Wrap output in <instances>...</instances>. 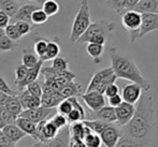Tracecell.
<instances>
[{
    "instance_id": "52a82bcc",
    "label": "cell",
    "mask_w": 158,
    "mask_h": 147,
    "mask_svg": "<svg viewBox=\"0 0 158 147\" xmlns=\"http://www.w3.org/2000/svg\"><path fill=\"white\" fill-rule=\"evenodd\" d=\"M85 120H100V121L106 122V124L115 125L116 124V115H115V108H111L109 105L103 106L98 111H89V113H86Z\"/></svg>"
},
{
    "instance_id": "f1b7e54d",
    "label": "cell",
    "mask_w": 158,
    "mask_h": 147,
    "mask_svg": "<svg viewBox=\"0 0 158 147\" xmlns=\"http://www.w3.org/2000/svg\"><path fill=\"white\" fill-rule=\"evenodd\" d=\"M63 100L64 98L61 97H55V96H50L46 93H43L40 98L41 106L45 108H56Z\"/></svg>"
},
{
    "instance_id": "74e56055",
    "label": "cell",
    "mask_w": 158,
    "mask_h": 147,
    "mask_svg": "<svg viewBox=\"0 0 158 147\" xmlns=\"http://www.w3.org/2000/svg\"><path fill=\"white\" fill-rule=\"evenodd\" d=\"M26 90L30 93L31 96L35 98H41V96L43 95V89H42V85L39 81H35L33 83L29 84V85L26 87Z\"/></svg>"
},
{
    "instance_id": "ac0fdd59",
    "label": "cell",
    "mask_w": 158,
    "mask_h": 147,
    "mask_svg": "<svg viewBox=\"0 0 158 147\" xmlns=\"http://www.w3.org/2000/svg\"><path fill=\"white\" fill-rule=\"evenodd\" d=\"M19 98L21 101L22 108L24 110H31V108H37L41 106V102H40L39 98H35L30 95L26 89L23 91H19Z\"/></svg>"
},
{
    "instance_id": "277c9868",
    "label": "cell",
    "mask_w": 158,
    "mask_h": 147,
    "mask_svg": "<svg viewBox=\"0 0 158 147\" xmlns=\"http://www.w3.org/2000/svg\"><path fill=\"white\" fill-rule=\"evenodd\" d=\"M90 24H92V16H90L89 4L87 0H82L79 11L73 19L70 32V41L77 42L80 37L87 30Z\"/></svg>"
},
{
    "instance_id": "7dc6e473",
    "label": "cell",
    "mask_w": 158,
    "mask_h": 147,
    "mask_svg": "<svg viewBox=\"0 0 158 147\" xmlns=\"http://www.w3.org/2000/svg\"><path fill=\"white\" fill-rule=\"evenodd\" d=\"M108 102H109V106L111 108H116L118 105H121V103L123 102V99H122L121 95H116V96H113L111 98H108Z\"/></svg>"
},
{
    "instance_id": "f6af8a7d",
    "label": "cell",
    "mask_w": 158,
    "mask_h": 147,
    "mask_svg": "<svg viewBox=\"0 0 158 147\" xmlns=\"http://www.w3.org/2000/svg\"><path fill=\"white\" fill-rule=\"evenodd\" d=\"M0 91L8 96H16L19 93L17 90H13V89L10 87V85L6 83V80L3 79V76H1V75H0Z\"/></svg>"
},
{
    "instance_id": "30bf717a",
    "label": "cell",
    "mask_w": 158,
    "mask_h": 147,
    "mask_svg": "<svg viewBox=\"0 0 158 147\" xmlns=\"http://www.w3.org/2000/svg\"><path fill=\"white\" fill-rule=\"evenodd\" d=\"M135 111V105L126 102H122L121 105H118L115 108V115H116V126L122 128L126 126L129 121L131 120L133 114Z\"/></svg>"
},
{
    "instance_id": "484cf974",
    "label": "cell",
    "mask_w": 158,
    "mask_h": 147,
    "mask_svg": "<svg viewBox=\"0 0 158 147\" xmlns=\"http://www.w3.org/2000/svg\"><path fill=\"white\" fill-rule=\"evenodd\" d=\"M86 52L92 57L95 63H99V62H101V57L104 52V45L97 43H87Z\"/></svg>"
},
{
    "instance_id": "4fadbf2b",
    "label": "cell",
    "mask_w": 158,
    "mask_h": 147,
    "mask_svg": "<svg viewBox=\"0 0 158 147\" xmlns=\"http://www.w3.org/2000/svg\"><path fill=\"white\" fill-rule=\"evenodd\" d=\"M141 27H140L139 39L143 38L152 31L158 30V14L156 13H143L141 14Z\"/></svg>"
},
{
    "instance_id": "681fc988",
    "label": "cell",
    "mask_w": 158,
    "mask_h": 147,
    "mask_svg": "<svg viewBox=\"0 0 158 147\" xmlns=\"http://www.w3.org/2000/svg\"><path fill=\"white\" fill-rule=\"evenodd\" d=\"M69 147H86L83 140L70 137L69 139Z\"/></svg>"
},
{
    "instance_id": "bcb514c9",
    "label": "cell",
    "mask_w": 158,
    "mask_h": 147,
    "mask_svg": "<svg viewBox=\"0 0 158 147\" xmlns=\"http://www.w3.org/2000/svg\"><path fill=\"white\" fill-rule=\"evenodd\" d=\"M118 93H119L118 86H117L115 83H113V84H110V85H109L108 87L106 88L103 95L106 96V98H111V97H113V96L118 95Z\"/></svg>"
},
{
    "instance_id": "d590c367",
    "label": "cell",
    "mask_w": 158,
    "mask_h": 147,
    "mask_svg": "<svg viewBox=\"0 0 158 147\" xmlns=\"http://www.w3.org/2000/svg\"><path fill=\"white\" fill-rule=\"evenodd\" d=\"M48 19V16L43 12L42 9L35 11L31 15V24L32 25H42V24L46 23Z\"/></svg>"
},
{
    "instance_id": "7c38bea8",
    "label": "cell",
    "mask_w": 158,
    "mask_h": 147,
    "mask_svg": "<svg viewBox=\"0 0 158 147\" xmlns=\"http://www.w3.org/2000/svg\"><path fill=\"white\" fill-rule=\"evenodd\" d=\"M142 91H143V89L140 87L138 84L130 83L127 84V85H124L123 89H122L121 97L124 102L135 105L140 100V98L142 97Z\"/></svg>"
},
{
    "instance_id": "8fae6325",
    "label": "cell",
    "mask_w": 158,
    "mask_h": 147,
    "mask_svg": "<svg viewBox=\"0 0 158 147\" xmlns=\"http://www.w3.org/2000/svg\"><path fill=\"white\" fill-rule=\"evenodd\" d=\"M81 98L89 108V111H93V112L100 110L106 105L104 95L97 92V91H86L85 93H82Z\"/></svg>"
},
{
    "instance_id": "f907efd6",
    "label": "cell",
    "mask_w": 158,
    "mask_h": 147,
    "mask_svg": "<svg viewBox=\"0 0 158 147\" xmlns=\"http://www.w3.org/2000/svg\"><path fill=\"white\" fill-rule=\"evenodd\" d=\"M139 1L140 0H126L125 1V10H124V12H126V11L135 10V6L139 3Z\"/></svg>"
},
{
    "instance_id": "e575fe53",
    "label": "cell",
    "mask_w": 158,
    "mask_h": 147,
    "mask_svg": "<svg viewBox=\"0 0 158 147\" xmlns=\"http://www.w3.org/2000/svg\"><path fill=\"white\" fill-rule=\"evenodd\" d=\"M52 68L56 71H67L69 70V60L63 56H57L53 59Z\"/></svg>"
},
{
    "instance_id": "db71d44e",
    "label": "cell",
    "mask_w": 158,
    "mask_h": 147,
    "mask_svg": "<svg viewBox=\"0 0 158 147\" xmlns=\"http://www.w3.org/2000/svg\"><path fill=\"white\" fill-rule=\"evenodd\" d=\"M0 147H9V146H6V145H0Z\"/></svg>"
},
{
    "instance_id": "e0dca14e",
    "label": "cell",
    "mask_w": 158,
    "mask_h": 147,
    "mask_svg": "<svg viewBox=\"0 0 158 147\" xmlns=\"http://www.w3.org/2000/svg\"><path fill=\"white\" fill-rule=\"evenodd\" d=\"M42 67H43V62L40 60L39 63H38L37 66L33 67V68H31V69H29V71H28V73L25 76V79H24L22 82H19V83L16 84V87H17V89H19L17 91H23L24 89H26V87H27L29 84L38 81V77H39L40 73H41Z\"/></svg>"
},
{
    "instance_id": "836d02e7",
    "label": "cell",
    "mask_w": 158,
    "mask_h": 147,
    "mask_svg": "<svg viewBox=\"0 0 158 147\" xmlns=\"http://www.w3.org/2000/svg\"><path fill=\"white\" fill-rule=\"evenodd\" d=\"M46 46H48V40H45L44 38H39L37 39V41L35 42V47H33V52L35 53L39 59H41L44 56L46 51Z\"/></svg>"
},
{
    "instance_id": "6da1fadb",
    "label": "cell",
    "mask_w": 158,
    "mask_h": 147,
    "mask_svg": "<svg viewBox=\"0 0 158 147\" xmlns=\"http://www.w3.org/2000/svg\"><path fill=\"white\" fill-rule=\"evenodd\" d=\"M155 130V108L153 96H142L135 104V111L131 120L122 127L123 135L148 147L153 141Z\"/></svg>"
},
{
    "instance_id": "603a6c76",
    "label": "cell",
    "mask_w": 158,
    "mask_h": 147,
    "mask_svg": "<svg viewBox=\"0 0 158 147\" xmlns=\"http://www.w3.org/2000/svg\"><path fill=\"white\" fill-rule=\"evenodd\" d=\"M133 11H137L140 14L143 13L158 14V0H140Z\"/></svg>"
},
{
    "instance_id": "3957f363",
    "label": "cell",
    "mask_w": 158,
    "mask_h": 147,
    "mask_svg": "<svg viewBox=\"0 0 158 147\" xmlns=\"http://www.w3.org/2000/svg\"><path fill=\"white\" fill-rule=\"evenodd\" d=\"M115 24L106 19H100L92 23L87 30L80 37L77 43H97L104 45L106 42L111 41L114 38Z\"/></svg>"
},
{
    "instance_id": "83f0119b",
    "label": "cell",
    "mask_w": 158,
    "mask_h": 147,
    "mask_svg": "<svg viewBox=\"0 0 158 147\" xmlns=\"http://www.w3.org/2000/svg\"><path fill=\"white\" fill-rule=\"evenodd\" d=\"M17 46V42L10 40L4 33V29H0V54L6 52H12Z\"/></svg>"
},
{
    "instance_id": "8d00e7d4",
    "label": "cell",
    "mask_w": 158,
    "mask_h": 147,
    "mask_svg": "<svg viewBox=\"0 0 158 147\" xmlns=\"http://www.w3.org/2000/svg\"><path fill=\"white\" fill-rule=\"evenodd\" d=\"M4 33H6V35L9 38V39L12 40V41H14V42H17L19 40H21L22 38H23L21 35H19V31H17L14 24H9V25L4 28Z\"/></svg>"
},
{
    "instance_id": "9c48e42d",
    "label": "cell",
    "mask_w": 158,
    "mask_h": 147,
    "mask_svg": "<svg viewBox=\"0 0 158 147\" xmlns=\"http://www.w3.org/2000/svg\"><path fill=\"white\" fill-rule=\"evenodd\" d=\"M53 108H31V110H24L21 113L19 117L26 118V119L30 120V121L35 122V124H39L44 120L50 119L53 116Z\"/></svg>"
},
{
    "instance_id": "9a60e30c",
    "label": "cell",
    "mask_w": 158,
    "mask_h": 147,
    "mask_svg": "<svg viewBox=\"0 0 158 147\" xmlns=\"http://www.w3.org/2000/svg\"><path fill=\"white\" fill-rule=\"evenodd\" d=\"M41 9V6L35 3V2H30V3H24L19 8V11L16 14L14 15L13 19L15 22H27V23L31 24V15L35 11Z\"/></svg>"
},
{
    "instance_id": "8992f818",
    "label": "cell",
    "mask_w": 158,
    "mask_h": 147,
    "mask_svg": "<svg viewBox=\"0 0 158 147\" xmlns=\"http://www.w3.org/2000/svg\"><path fill=\"white\" fill-rule=\"evenodd\" d=\"M119 16L122 17V24H123L124 28L129 32L130 41L133 43L139 39V32L142 21L141 14L138 13L137 11L132 10L126 11V12L122 13Z\"/></svg>"
},
{
    "instance_id": "ffe728a7",
    "label": "cell",
    "mask_w": 158,
    "mask_h": 147,
    "mask_svg": "<svg viewBox=\"0 0 158 147\" xmlns=\"http://www.w3.org/2000/svg\"><path fill=\"white\" fill-rule=\"evenodd\" d=\"M60 96L64 99H69V98H77L82 96V86L81 84L75 83L74 81L68 83L66 86H64L60 89Z\"/></svg>"
},
{
    "instance_id": "4316f807",
    "label": "cell",
    "mask_w": 158,
    "mask_h": 147,
    "mask_svg": "<svg viewBox=\"0 0 158 147\" xmlns=\"http://www.w3.org/2000/svg\"><path fill=\"white\" fill-rule=\"evenodd\" d=\"M39 61H40L39 57L35 55L33 50H30V48H25V50H23L22 64L27 67L28 69H31L33 67L37 66V64L39 63Z\"/></svg>"
},
{
    "instance_id": "f5cc1de1",
    "label": "cell",
    "mask_w": 158,
    "mask_h": 147,
    "mask_svg": "<svg viewBox=\"0 0 158 147\" xmlns=\"http://www.w3.org/2000/svg\"><path fill=\"white\" fill-rule=\"evenodd\" d=\"M30 1L35 2V3L39 4V6H42V4H43V2L45 1V0H30Z\"/></svg>"
},
{
    "instance_id": "f35d334b",
    "label": "cell",
    "mask_w": 158,
    "mask_h": 147,
    "mask_svg": "<svg viewBox=\"0 0 158 147\" xmlns=\"http://www.w3.org/2000/svg\"><path fill=\"white\" fill-rule=\"evenodd\" d=\"M125 1L126 0H106V3L112 10L116 11L118 15H121L125 10Z\"/></svg>"
},
{
    "instance_id": "7a4b0ae2",
    "label": "cell",
    "mask_w": 158,
    "mask_h": 147,
    "mask_svg": "<svg viewBox=\"0 0 158 147\" xmlns=\"http://www.w3.org/2000/svg\"><path fill=\"white\" fill-rule=\"evenodd\" d=\"M111 68L116 79H123L138 84L144 91L151 89V83L143 76L140 69L135 64V60L125 53H122L118 48L112 47L110 50Z\"/></svg>"
},
{
    "instance_id": "c3c4849f",
    "label": "cell",
    "mask_w": 158,
    "mask_h": 147,
    "mask_svg": "<svg viewBox=\"0 0 158 147\" xmlns=\"http://www.w3.org/2000/svg\"><path fill=\"white\" fill-rule=\"evenodd\" d=\"M10 19L11 18L6 13L0 11V29H4V28L10 24Z\"/></svg>"
},
{
    "instance_id": "7bdbcfd3",
    "label": "cell",
    "mask_w": 158,
    "mask_h": 147,
    "mask_svg": "<svg viewBox=\"0 0 158 147\" xmlns=\"http://www.w3.org/2000/svg\"><path fill=\"white\" fill-rule=\"evenodd\" d=\"M28 71H29V69L24 66V64H19V66L15 68V81H14L15 85L25 79Z\"/></svg>"
},
{
    "instance_id": "5bb4252c",
    "label": "cell",
    "mask_w": 158,
    "mask_h": 147,
    "mask_svg": "<svg viewBox=\"0 0 158 147\" xmlns=\"http://www.w3.org/2000/svg\"><path fill=\"white\" fill-rule=\"evenodd\" d=\"M69 139H70L69 130L68 127H66L64 129L59 131L56 137H54L53 140L33 144L30 147H69Z\"/></svg>"
},
{
    "instance_id": "11a10c76",
    "label": "cell",
    "mask_w": 158,
    "mask_h": 147,
    "mask_svg": "<svg viewBox=\"0 0 158 147\" xmlns=\"http://www.w3.org/2000/svg\"><path fill=\"white\" fill-rule=\"evenodd\" d=\"M17 2H21V1H24V0H16Z\"/></svg>"
},
{
    "instance_id": "b9f144b4",
    "label": "cell",
    "mask_w": 158,
    "mask_h": 147,
    "mask_svg": "<svg viewBox=\"0 0 158 147\" xmlns=\"http://www.w3.org/2000/svg\"><path fill=\"white\" fill-rule=\"evenodd\" d=\"M0 117H1V120L3 121L4 125H11L14 124L15 120H16V116L13 114H11L10 112L6 110L2 105H0Z\"/></svg>"
},
{
    "instance_id": "d6a6232c",
    "label": "cell",
    "mask_w": 158,
    "mask_h": 147,
    "mask_svg": "<svg viewBox=\"0 0 158 147\" xmlns=\"http://www.w3.org/2000/svg\"><path fill=\"white\" fill-rule=\"evenodd\" d=\"M48 120H50V121L52 122L58 130H63V129H64L66 127L69 126V122H68V120H67L66 116L58 114V113L54 114Z\"/></svg>"
},
{
    "instance_id": "2e32d148",
    "label": "cell",
    "mask_w": 158,
    "mask_h": 147,
    "mask_svg": "<svg viewBox=\"0 0 158 147\" xmlns=\"http://www.w3.org/2000/svg\"><path fill=\"white\" fill-rule=\"evenodd\" d=\"M3 135L13 144V145H16V143H19L21 140H23L26 137V134L16 126L15 124L11 125H6L3 128L1 129Z\"/></svg>"
},
{
    "instance_id": "d4e9b609",
    "label": "cell",
    "mask_w": 158,
    "mask_h": 147,
    "mask_svg": "<svg viewBox=\"0 0 158 147\" xmlns=\"http://www.w3.org/2000/svg\"><path fill=\"white\" fill-rule=\"evenodd\" d=\"M19 6L21 4L16 0H0V11L6 13L10 18L14 17Z\"/></svg>"
},
{
    "instance_id": "d6986e66",
    "label": "cell",
    "mask_w": 158,
    "mask_h": 147,
    "mask_svg": "<svg viewBox=\"0 0 158 147\" xmlns=\"http://www.w3.org/2000/svg\"><path fill=\"white\" fill-rule=\"evenodd\" d=\"M60 54V44H59V38L55 37L53 40H48V46H46V51L44 56L42 57L41 61H48V60H53L56 58L57 56H59Z\"/></svg>"
},
{
    "instance_id": "ee69618b",
    "label": "cell",
    "mask_w": 158,
    "mask_h": 147,
    "mask_svg": "<svg viewBox=\"0 0 158 147\" xmlns=\"http://www.w3.org/2000/svg\"><path fill=\"white\" fill-rule=\"evenodd\" d=\"M115 147H144V146L139 144L138 142L125 137V135H122L119 141L117 142V144L115 145Z\"/></svg>"
},
{
    "instance_id": "ba28073f",
    "label": "cell",
    "mask_w": 158,
    "mask_h": 147,
    "mask_svg": "<svg viewBox=\"0 0 158 147\" xmlns=\"http://www.w3.org/2000/svg\"><path fill=\"white\" fill-rule=\"evenodd\" d=\"M122 135H123V133H122L119 127H117L116 125H109L100 133L99 137L101 139L102 145L104 147H115Z\"/></svg>"
},
{
    "instance_id": "5b68a950",
    "label": "cell",
    "mask_w": 158,
    "mask_h": 147,
    "mask_svg": "<svg viewBox=\"0 0 158 147\" xmlns=\"http://www.w3.org/2000/svg\"><path fill=\"white\" fill-rule=\"evenodd\" d=\"M116 76H115L114 72H113L112 68H104L102 70H99L96 72L93 77L90 79V82L87 86L86 91H97L99 93L103 95L106 88L108 87L110 84L115 83L116 81Z\"/></svg>"
},
{
    "instance_id": "ab89813d",
    "label": "cell",
    "mask_w": 158,
    "mask_h": 147,
    "mask_svg": "<svg viewBox=\"0 0 158 147\" xmlns=\"http://www.w3.org/2000/svg\"><path fill=\"white\" fill-rule=\"evenodd\" d=\"M15 27H16L17 31L19 32V35L22 37L24 35H28L29 32H31L33 30V25L32 24H29L27 22H22V21H19V22H15Z\"/></svg>"
},
{
    "instance_id": "cb8c5ba5",
    "label": "cell",
    "mask_w": 158,
    "mask_h": 147,
    "mask_svg": "<svg viewBox=\"0 0 158 147\" xmlns=\"http://www.w3.org/2000/svg\"><path fill=\"white\" fill-rule=\"evenodd\" d=\"M26 135H29L33 139L35 137V129H37V124L35 122L30 121V120L26 119V118H23V117H17L16 120L14 122Z\"/></svg>"
},
{
    "instance_id": "7402d4cb",
    "label": "cell",
    "mask_w": 158,
    "mask_h": 147,
    "mask_svg": "<svg viewBox=\"0 0 158 147\" xmlns=\"http://www.w3.org/2000/svg\"><path fill=\"white\" fill-rule=\"evenodd\" d=\"M3 108H6L8 112H10L11 114L15 115L16 117H19L21 115V113L23 112V108H22L21 101H19V95L16 96H9L6 101L4 102Z\"/></svg>"
},
{
    "instance_id": "1f68e13d",
    "label": "cell",
    "mask_w": 158,
    "mask_h": 147,
    "mask_svg": "<svg viewBox=\"0 0 158 147\" xmlns=\"http://www.w3.org/2000/svg\"><path fill=\"white\" fill-rule=\"evenodd\" d=\"M83 141L85 143L86 147H102V142L99 134L92 132V131L85 135Z\"/></svg>"
},
{
    "instance_id": "816d5d0a",
    "label": "cell",
    "mask_w": 158,
    "mask_h": 147,
    "mask_svg": "<svg viewBox=\"0 0 158 147\" xmlns=\"http://www.w3.org/2000/svg\"><path fill=\"white\" fill-rule=\"evenodd\" d=\"M8 97H9L8 95H6V93H3V92H1V91H0V105L3 106L4 102L6 101V99H8Z\"/></svg>"
},
{
    "instance_id": "9f6ffc18",
    "label": "cell",
    "mask_w": 158,
    "mask_h": 147,
    "mask_svg": "<svg viewBox=\"0 0 158 147\" xmlns=\"http://www.w3.org/2000/svg\"><path fill=\"white\" fill-rule=\"evenodd\" d=\"M14 147H16V146H14Z\"/></svg>"
},
{
    "instance_id": "44dd1931",
    "label": "cell",
    "mask_w": 158,
    "mask_h": 147,
    "mask_svg": "<svg viewBox=\"0 0 158 147\" xmlns=\"http://www.w3.org/2000/svg\"><path fill=\"white\" fill-rule=\"evenodd\" d=\"M68 130H69L70 137H74V139H80V140H84L85 135L88 132H90V130L84 125L83 121L70 124L68 126Z\"/></svg>"
},
{
    "instance_id": "60d3db41",
    "label": "cell",
    "mask_w": 158,
    "mask_h": 147,
    "mask_svg": "<svg viewBox=\"0 0 158 147\" xmlns=\"http://www.w3.org/2000/svg\"><path fill=\"white\" fill-rule=\"evenodd\" d=\"M56 108H57V113H58V114L67 116V115L72 111V104H71L69 99H64L63 101L58 104V106H57Z\"/></svg>"
},
{
    "instance_id": "f546056e",
    "label": "cell",
    "mask_w": 158,
    "mask_h": 147,
    "mask_svg": "<svg viewBox=\"0 0 158 147\" xmlns=\"http://www.w3.org/2000/svg\"><path fill=\"white\" fill-rule=\"evenodd\" d=\"M41 6H42L41 9L43 10V12L45 13L48 17L56 15L57 13L59 12V9H60L59 3L56 0H45Z\"/></svg>"
},
{
    "instance_id": "4dcf8cb0",
    "label": "cell",
    "mask_w": 158,
    "mask_h": 147,
    "mask_svg": "<svg viewBox=\"0 0 158 147\" xmlns=\"http://www.w3.org/2000/svg\"><path fill=\"white\" fill-rule=\"evenodd\" d=\"M83 122L92 132L97 133V134H100L109 125H111L103 121H100V120H84Z\"/></svg>"
}]
</instances>
